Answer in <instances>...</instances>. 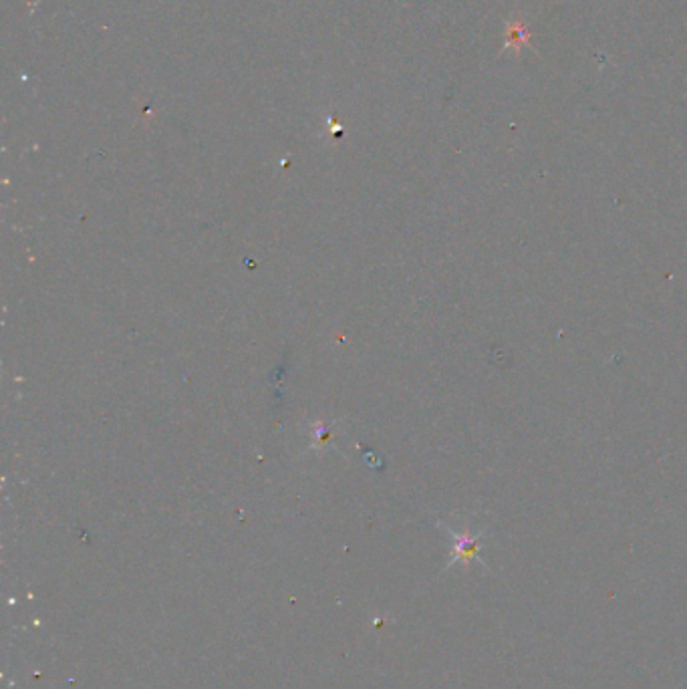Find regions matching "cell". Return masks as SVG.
Masks as SVG:
<instances>
[{
	"label": "cell",
	"instance_id": "cell-1",
	"mask_svg": "<svg viewBox=\"0 0 687 689\" xmlns=\"http://www.w3.org/2000/svg\"><path fill=\"white\" fill-rule=\"evenodd\" d=\"M447 534L452 536L454 540V548H452V558L447 563V569L454 567V564H464L468 567L469 563H478L482 567H486V563L482 561V547H484V536H486V528H480V531H472V528H462V531H452V528L446 526Z\"/></svg>",
	"mask_w": 687,
	"mask_h": 689
},
{
	"label": "cell",
	"instance_id": "cell-2",
	"mask_svg": "<svg viewBox=\"0 0 687 689\" xmlns=\"http://www.w3.org/2000/svg\"><path fill=\"white\" fill-rule=\"evenodd\" d=\"M531 31L524 23V19H515L506 25V41H504V50L508 53H515L516 57L520 55V50L524 47H531Z\"/></svg>",
	"mask_w": 687,
	"mask_h": 689
}]
</instances>
